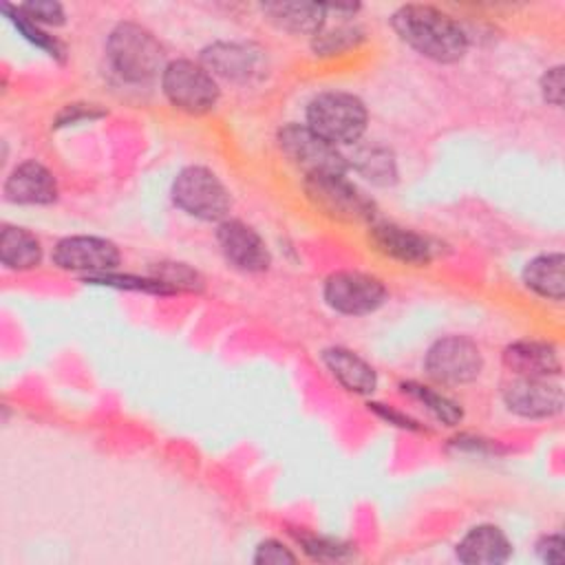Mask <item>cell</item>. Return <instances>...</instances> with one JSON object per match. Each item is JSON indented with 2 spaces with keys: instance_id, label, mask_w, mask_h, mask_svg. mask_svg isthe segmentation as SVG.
<instances>
[{
  "instance_id": "cell-1",
  "label": "cell",
  "mask_w": 565,
  "mask_h": 565,
  "mask_svg": "<svg viewBox=\"0 0 565 565\" xmlns=\"http://www.w3.org/2000/svg\"><path fill=\"white\" fill-rule=\"evenodd\" d=\"M388 24L402 44L435 64H455L470 49L463 24L433 4H402L391 13Z\"/></svg>"
},
{
  "instance_id": "cell-2",
  "label": "cell",
  "mask_w": 565,
  "mask_h": 565,
  "mask_svg": "<svg viewBox=\"0 0 565 565\" xmlns=\"http://www.w3.org/2000/svg\"><path fill=\"white\" fill-rule=\"evenodd\" d=\"M108 68L130 86H146L159 79L166 60L163 44L139 22H117L104 42Z\"/></svg>"
},
{
  "instance_id": "cell-3",
  "label": "cell",
  "mask_w": 565,
  "mask_h": 565,
  "mask_svg": "<svg viewBox=\"0 0 565 565\" xmlns=\"http://www.w3.org/2000/svg\"><path fill=\"white\" fill-rule=\"evenodd\" d=\"M305 124L340 150L362 141L369 128V110L362 97L340 88L318 90L305 106Z\"/></svg>"
},
{
  "instance_id": "cell-4",
  "label": "cell",
  "mask_w": 565,
  "mask_h": 565,
  "mask_svg": "<svg viewBox=\"0 0 565 565\" xmlns=\"http://www.w3.org/2000/svg\"><path fill=\"white\" fill-rule=\"evenodd\" d=\"M302 192L318 214L335 223L371 225L377 221L380 210L375 199L349 179V174L302 177Z\"/></svg>"
},
{
  "instance_id": "cell-5",
  "label": "cell",
  "mask_w": 565,
  "mask_h": 565,
  "mask_svg": "<svg viewBox=\"0 0 565 565\" xmlns=\"http://www.w3.org/2000/svg\"><path fill=\"white\" fill-rule=\"evenodd\" d=\"M170 199L185 216L203 223H221L230 216L232 194L223 179L207 166H183L172 183Z\"/></svg>"
},
{
  "instance_id": "cell-6",
  "label": "cell",
  "mask_w": 565,
  "mask_h": 565,
  "mask_svg": "<svg viewBox=\"0 0 565 565\" xmlns=\"http://www.w3.org/2000/svg\"><path fill=\"white\" fill-rule=\"evenodd\" d=\"M159 88L174 110L192 117L212 113L221 99L218 79L199 60L188 57L168 60L159 75Z\"/></svg>"
},
{
  "instance_id": "cell-7",
  "label": "cell",
  "mask_w": 565,
  "mask_h": 565,
  "mask_svg": "<svg viewBox=\"0 0 565 565\" xmlns=\"http://www.w3.org/2000/svg\"><path fill=\"white\" fill-rule=\"evenodd\" d=\"M422 366L437 386H466L483 373L486 358L470 335L446 333L428 344Z\"/></svg>"
},
{
  "instance_id": "cell-8",
  "label": "cell",
  "mask_w": 565,
  "mask_h": 565,
  "mask_svg": "<svg viewBox=\"0 0 565 565\" xmlns=\"http://www.w3.org/2000/svg\"><path fill=\"white\" fill-rule=\"evenodd\" d=\"M276 146L280 154L302 177L313 174H349L347 154L338 146L322 139L305 121H287L276 132Z\"/></svg>"
},
{
  "instance_id": "cell-9",
  "label": "cell",
  "mask_w": 565,
  "mask_h": 565,
  "mask_svg": "<svg viewBox=\"0 0 565 565\" xmlns=\"http://www.w3.org/2000/svg\"><path fill=\"white\" fill-rule=\"evenodd\" d=\"M322 300L331 311L340 316L362 318L386 305L388 289L375 274L360 269H338L324 278Z\"/></svg>"
},
{
  "instance_id": "cell-10",
  "label": "cell",
  "mask_w": 565,
  "mask_h": 565,
  "mask_svg": "<svg viewBox=\"0 0 565 565\" xmlns=\"http://www.w3.org/2000/svg\"><path fill=\"white\" fill-rule=\"evenodd\" d=\"M199 62L216 77L232 84H252L267 75L269 57L256 42L214 40L199 53Z\"/></svg>"
},
{
  "instance_id": "cell-11",
  "label": "cell",
  "mask_w": 565,
  "mask_h": 565,
  "mask_svg": "<svg viewBox=\"0 0 565 565\" xmlns=\"http://www.w3.org/2000/svg\"><path fill=\"white\" fill-rule=\"evenodd\" d=\"M51 263L68 274L84 278L117 271L121 267L119 247L104 236L68 234L62 236L51 249Z\"/></svg>"
},
{
  "instance_id": "cell-12",
  "label": "cell",
  "mask_w": 565,
  "mask_h": 565,
  "mask_svg": "<svg viewBox=\"0 0 565 565\" xmlns=\"http://www.w3.org/2000/svg\"><path fill=\"white\" fill-rule=\"evenodd\" d=\"M505 411L519 419L543 422L561 415L563 384L561 377H516L512 375L501 386Z\"/></svg>"
},
{
  "instance_id": "cell-13",
  "label": "cell",
  "mask_w": 565,
  "mask_h": 565,
  "mask_svg": "<svg viewBox=\"0 0 565 565\" xmlns=\"http://www.w3.org/2000/svg\"><path fill=\"white\" fill-rule=\"evenodd\" d=\"M366 241L384 258L408 267H428L439 254V243L430 236L382 218L366 225Z\"/></svg>"
},
{
  "instance_id": "cell-14",
  "label": "cell",
  "mask_w": 565,
  "mask_h": 565,
  "mask_svg": "<svg viewBox=\"0 0 565 565\" xmlns=\"http://www.w3.org/2000/svg\"><path fill=\"white\" fill-rule=\"evenodd\" d=\"M214 238L227 267L241 274H263L269 269V245L249 223L227 216L225 221L216 223Z\"/></svg>"
},
{
  "instance_id": "cell-15",
  "label": "cell",
  "mask_w": 565,
  "mask_h": 565,
  "mask_svg": "<svg viewBox=\"0 0 565 565\" xmlns=\"http://www.w3.org/2000/svg\"><path fill=\"white\" fill-rule=\"evenodd\" d=\"M60 185L55 172L38 159L15 163L2 181V199L11 205L42 207L55 203Z\"/></svg>"
},
{
  "instance_id": "cell-16",
  "label": "cell",
  "mask_w": 565,
  "mask_h": 565,
  "mask_svg": "<svg viewBox=\"0 0 565 565\" xmlns=\"http://www.w3.org/2000/svg\"><path fill=\"white\" fill-rule=\"evenodd\" d=\"M501 364L516 377H561V349L550 340L519 338L503 347Z\"/></svg>"
},
{
  "instance_id": "cell-17",
  "label": "cell",
  "mask_w": 565,
  "mask_h": 565,
  "mask_svg": "<svg viewBox=\"0 0 565 565\" xmlns=\"http://www.w3.org/2000/svg\"><path fill=\"white\" fill-rule=\"evenodd\" d=\"M320 362L347 393L358 397H371L377 391L380 375L375 366L358 351L342 344H331L320 351Z\"/></svg>"
},
{
  "instance_id": "cell-18",
  "label": "cell",
  "mask_w": 565,
  "mask_h": 565,
  "mask_svg": "<svg viewBox=\"0 0 565 565\" xmlns=\"http://www.w3.org/2000/svg\"><path fill=\"white\" fill-rule=\"evenodd\" d=\"M512 552L510 536L494 523L470 525L455 543V558L463 565H503Z\"/></svg>"
},
{
  "instance_id": "cell-19",
  "label": "cell",
  "mask_w": 565,
  "mask_h": 565,
  "mask_svg": "<svg viewBox=\"0 0 565 565\" xmlns=\"http://www.w3.org/2000/svg\"><path fill=\"white\" fill-rule=\"evenodd\" d=\"M344 154L349 172L358 174L364 183H371L373 188H391L399 179L397 157L393 148L382 141H360Z\"/></svg>"
},
{
  "instance_id": "cell-20",
  "label": "cell",
  "mask_w": 565,
  "mask_h": 565,
  "mask_svg": "<svg viewBox=\"0 0 565 565\" xmlns=\"http://www.w3.org/2000/svg\"><path fill=\"white\" fill-rule=\"evenodd\" d=\"M265 20L294 38H313L327 24L322 2H263L258 4Z\"/></svg>"
},
{
  "instance_id": "cell-21",
  "label": "cell",
  "mask_w": 565,
  "mask_h": 565,
  "mask_svg": "<svg viewBox=\"0 0 565 565\" xmlns=\"http://www.w3.org/2000/svg\"><path fill=\"white\" fill-rule=\"evenodd\" d=\"M523 287L536 298L563 302L565 298V256L561 249L539 252L521 267Z\"/></svg>"
},
{
  "instance_id": "cell-22",
  "label": "cell",
  "mask_w": 565,
  "mask_h": 565,
  "mask_svg": "<svg viewBox=\"0 0 565 565\" xmlns=\"http://www.w3.org/2000/svg\"><path fill=\"white\" fill-rule=\"evenodd\" d=\"M44 260V245L40 236L22 225L4 223L0 230V265L7 271H33Z\"/></svg>"
},
{
  "instance_id": "cell-23",
  "label": "cell",
  "mask_w": 565,
  "mask_h": 565,
  "mask_svg": "<svg viewBox=\"0 0 565 565\" xmlns=\"http://www.w3.org/2000/svg\"><path fill=\"white\" fill-rule=\"evenodd\" d=\"M397 388L402 395L417 402L437 424H441L446 428H457L463 422L461 404L455 397H450L448 393H444L430 384L417 382V380H404L397 384Z\"/></svg>"
},
{
  "instance_id": "cell-24",
  "label": "cell",
  "mask_w": 565,
  "mask_h": 565,
  "mask_svg": "<svg viewBox=\"0 0 565 565\" xmlns=\"http://www.w3.org/2000/svg\"><path fill=\"white\" fill-rule=\"evenodd\" d=\"M309 42L311 51L320 57L342 55L364 42V29L358 26L353 20H338L335 24L327 20V24Z\"/></svg>"
},
{
  "instance_id": "cell-25",
  "label": "cell",
  "mask_w": 565,
  "mask_h": 565,
  "mask_svg": "<svg viewBox=\"0 0 565 565\" xmlns=\"http://www.w3.org/2000/svg\"><path fill=\"white\" fill-rule=\"evenodd\" d=\"M291 539L296 545L318 563H338V561H349L355 554V547L342 539L335 536H324L307 530H289Z\"/></svg>"
},
{
  "instance_id": "cell-26",
  "label": "cell",
  "mask_w": 565,
  "mask_h": 565,
  "mask_svg": "<svg viewBox=\"0 0 565 565\" xmlns=\"http://www.w3.org/2000/svg\"><path fill=\"white\" fill-rule=\"evenodd\" d=\"M0 11H2V15L11 22V26H13L29 44H33L35 49L44 51L46 55H51V57H55V60H60V62L64 60V55H66L64 44H62L55 35H51L44 26L35 24L33 20H29V18L18 9V4L2 2V4H0Z\"/></svg>"
},
{
  "instance_id": "cell-27",
  "label": "cell",
  "mask_w": 565,
  "mask_h": 565,
  "mask_svg": "<svg viewBox=\"0 0 565 565\" xmlns=\"http://www.w3.org/2000/svg\"><path fill=\"white\" fill-rule=\"evenodd\" d=\"M152 278L161 280L163 285H168L174 294L181 291H190V294H199L205 287L203 276L190 267L188 263H179V260H161V263H152L150 271Z\"/></svg>"
},
{
  "instance_id": "cell-28",
  "label": "cell",
  "mask_w": 565,
  "mask_h": 565,
  "mask_svg": "<svg viewBox=\"0 0 565 565\" xmlns=\"http://www.w3.org/2000/svg\"><path fill=\"white\" fill-rule=\"evenodd\" d=\"M86 285H102V287H113V289H124V291H141V294H152V296H174V291L163 285L161 280L148 276H135V274H121L117 271H108L102 276H90L84 278Z\"/></svg>"
},
{
  "instance_id": "cell-29",
  "label": "cell",
  "mask_w": 565,
  "mask_h": 565,
  "mask_svg": "<svg viewBox=\"0 0 565 565\" xmlns=\"http://www.w3.org/2000/svg\"><path fill=\"white\" fill-rule=\"evenodd\" d=\"M18 9L29 20H33L44 29H57L66 24V9L55 0H29V2H20Z\"/></svg>"
},
{
  "instance_id": "cell-30",
  "label": "cell",
  "mask_w": 565,
  "mask_h": 565,
  "mask_svg": "<svg viewBox=\"0 0 565 565\" xmlns=\"http://www.w3.org/2000/svg\"><path fill=\"white\" fill-rule=\"evenodd\" d=\"M252 561L256 565H291L298 563V554L280 539L267 536L256 543Z\"/></svg>"
},
{
  "instance_id": "cell-31",
  "label": "cell",
  "mask_w": 565,
  "mask_h": 565,
  "mask_svg": "<svg viewBox=\"0 0 565 565\" xmlns=\"http://www.w3.org/2000/svg\"><path fill=\"white\" fill-rule=\"evenodd\" d=\"M563 84H565V66L563 64L547 66L539 77L541 99L552 108H561L563 106Z\"/></svg>"
},
{
  "instance_id": "cell-32",
  "label": "cell",
  "mask_w": 565,
  "mask_h": 565,
  "mask_svg": "<svg viewBox=\"0 0 565 565\" xmlns=\"http://www.w3.org/2000/svg\"><path fill=\"white\" fill-rule=\"evenodd\" d=\"M369 411H371L375 417H380L382 422H386V424H391V426H395V428L415 430V433L424 430V426H422L417 419H413L408 413H404V411H399V408H395V406L380 404V402H369Z\"/></svg>"
},
{
  "instance_id": "cell-33",
  "label": "cell",
  "mask_w": 565,
  "mask_h": 565,
  "mask_svg": "<svg viewBox=\"0 0 565 565\" xmlns=\"http://www.w3.org/2000/svg\"><path fill=\"white\" fill-rule=\"evenodd\" d=\"M563 547H565V543H563L561 532L541 534L534 543V552H536L539 561L545 565H563V558H565Z\"/></svg>"
},
{
  "instance_id": "cell-34",
  "label": "cell",
  "mask_w": 565,
  "mask_h": 565,
  "mask_svg": "<svg viewBox=\"0 0 565 565\" xmlns=\"http://www.w3.org/2000/svg\"><path fill=\"white\" fill-rule=\"evenodd\" d=\"M104 117V110L97 104H66L57 115H55V128H64L71 124H79V121H90Z\"/></svg>"
}]
</instances>
